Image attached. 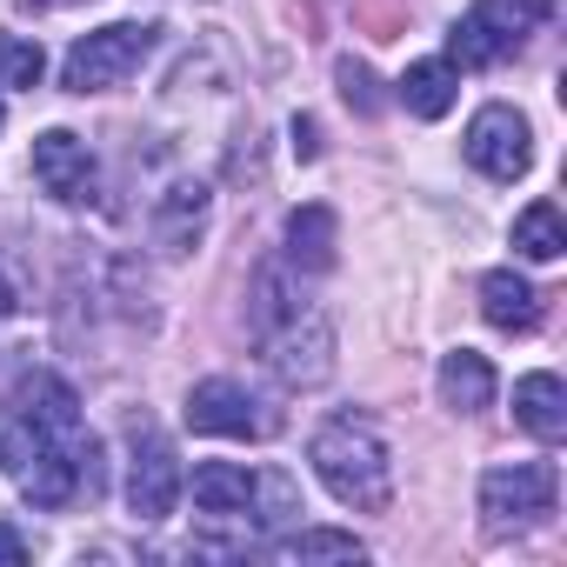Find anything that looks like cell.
<instances>
[{
  "label": "cell",
  "instance_id": "obj_1",
  "mask_svg": "<svg viewBox=\"0 0 567 567\" xmlns=\"http://www.w3.org/2000/svg\"><path fill=\"white\" fill-rule=\"evenodd\" d=\"M8 408H14L8 414V467H14V481L34 507L54 514V507L81 501V487L87 494L101 487V467H94L101 447H94V434L81 421V401L61 374H48V368L21 374Z\"/></svg>",
  "mask_w": 567,
  "mask_h": 567
},
{
  "label": "cell",
  "instance_id": "obj_2",
  "mask_svg": "<svg viewBox=\"0 0 567 567\" xmlns=\"http://www.w3.org/2000/svg\"><path fill=\"white\" fill-rule=\"evenodd\" d=\"M254 341L267 354V368L288 381V388H321L334 374V321L321 301L301 295V280L288 260H267L254 267V301H247Z\"/></svg>",
  "mask_w": 567,
  "mask_h": 567
},
{
  "label": "cell",
  "instance_id": "obj_3",
  "mask_svg": "<svg viewBox=\"0 0 567 567\" xmlns=\"http://www.w3.org/2000/svg\"><path fill=\"white\" fill-rule=\"evenodd\" d=\"M308 461L321 474V487L354 507V514H381L394 501V461H388V441L368 414H334L315 427L308 441Z\"/></svg>",
  "mask_w": 567,
  "mask_h": 567
},
{
  "label": "cell",
  "instance_id": "obj_4",
  "mask_svg": "<svg viewBox=\"0 0 567 567\" xmlns=\"http://www.w3.org/2000/svg\"><path fill=\"white\" fill-rule=\"evenodd\" d=\"M554 21V0H474L447 34V68H501L534 28Z\"/></svg>",
  "mask_w": 567,
  "mask_h": 567
},
{
  "label": "cell",
  "instance_id": "obj_5",
  "mask_svg": "<svg viewBox=\"0 0 567 567\" xmlns=\"http://www.w3.org/2000/svg\"><path fill=\"white\" fill-rule=\"evenodd\" d=\"M161 48V28L154 21H114V28H94L68 48L61 61V87L68 94H107L121 87L127 74H141V61Z\"/></svg>",
  "mask_w": 567,
  "mask_h": 567
},
{
  "label": "cell",
  "instance_id": "obj_6",
  "mask_svg": "<svg viewBox=\"0 0 567 567\" xmlns=\"http://www.w3.org/2000/svg\"><path fill=\"white\" fill-rule=\"evenodd\" d=\"M554 494H560V474L554 461H514V467H487L481 474V527L494 540L507 534H527L554 514Z\"/></svg>",
  "mask_w": 567,
  "mask_h": 567
},
{
  "label": "cell",
  "instance_id": "obj_7",
  "mask_svg": "<svg viewBox=\"0 0 567 567\" xmlns=\"http://www.w3.org/2000/svg\"><path fill=\"white\" fill-rule=\"evenodd\" d=\"M461 147H467V167L487 174V181H501V187L534 167V134H527V121H520L514 107H501V101L467 121V141H461Z\"/></svg>",
  "mask_w": 567,
  "mask_h": 567
},
{
  "label": "cell",
  "instance_id": "obj_8",
  "mask_svg": "<svg viewBox=\"0 0 567 567\" xmlns=\"http://www.w3.org/2000/svg\"><path fill=\"white\" fill-rule=\"evenodd\" d=\"M207 220H214V187L194 181V174L167 181V187L154 194V207H147V234H154V247L174 254V260L207 240Z\"/></svg>",
  "mask_w": 567,
  "mask_h": 567
},
{
  "label": "cell",
  "instance_id": "obj_9",
  "mask_svg": "<svg viewBox=\"0 0 567 567\" xmlns=\"http://www.w3.org/2000/svg\"><path fill=\"white\" fill-rule=\"evenodd\" d=\"M181 487H187V474H181L167 434L134 427V461H127V507H134V520H167Z\"/></svg>",
  "mask_w": 567,
  "mask_h": 567
},
{
  "label": "cell",
  "instance_id": "obj_10",
  "mask_svg": "<svg viewBox=\"0 0 567 567\" xmlns=\"http://www.w3.org/2000/svg\"><path fill=\"white\" fill-rule=\"evenodd\" d=\"M187 427L220 434V441H260V434H274V414H260V401L240 381H200L187 394Z\"/></svg>",
  "mask_w": 567,
  "mask_h": 567
},
{
  "label": "cell",
  "instance_id": "obj_11",
  "mask_svg": "<svg viewBox=\"0 0 567 567\" xmlns=\"http://www.w3.org/2000/svg\"><path fill=\"white\" fill-rule=\"evenodd\" d=\"M34 181L61 200V207H81V200H94V181H101V167H94V147L81 141V134H68V127H48L41 141H34Z\"/></svg>",
  "mask_w": 567,
  "mask_h": 567
},
{
  "label": "cell",
  "instance_id": "obj_12",
  "mask_svg": "<svg viewBox=\"0 0 567 567\" xmlns=\"http://www.w3.org/2000/svg\"><path fill=\"white\" fill-rule=\"evenodd\" d=\"M194 507L207 520H254L260 507V474L234 467V461H200L194 467Z\"/></svg>",
  "mask_w": 567,
  "mask_h": 567
},
{
  "label": "cell",
  "instance_id": "obj_13",
  "mask_svg": "<svg viewBox=\"0 0 567 567\" xmlns=\"http://www.w3.org/2000/svg\"><path fill=\"white\" fill-rule=\"evenodd\" d=\"M334 247H341V220H334V207L308 200V207L288 214V247H280V260H288L295 274H328V267H334Z\"/></svg>",
  "mask_w": 567,
  "mask_h": 567
},
{
  "label": "cell",
  "instance_id": "obj_14",
  "mask_svg": "<svg viewBox=\"0 0 567 567\" xmlns=\"http://www.w3.org/2000/svg\"><path fill=\"white\" fill-rule=\"evenodd\" d=\"M514 421H520L540 447L567 441V388H560L554 374H520V381H514Z\"/></svg>",
  "mask_w": 567,
  "mask_h": 567
},
{
  "label": "cell",
  "instance_id": "obj_15",
  "mask_svg": "<svg viewBox=\"0 0 567 567\" xmlns=\"http://www.w3.org/2000/svg\"><path fill=\"white\" fill-rule=\"evenodd\" d=\"M481 315H487V328H501V334H527V328H540V295L527 288L514 267H494V274L481 280Z\"/></svg>",
  "mask_w": 567,
  "mask_h": 567
},
{
  "label": "cell",
  "instance_id": "obj_16",
  "mask_svg": "<svg viewBox=\"0 0 567 567\" xmlns=\"http://www.w3.org/2000/svg\"><path fill=\"white\" fill-rule=\"evenodd\" d=\"M441 401H447L454 414H481V408L494 401V368H487V354H474V348L441 354Z\"/></svg>",
  "mask_w": 567,
  "mask_h": 567
},
{
  "label": "cell",
  "instance_id": "obj_17",
  "mask_svg": "<svg viewBox=\"0 0 567 567\" xmlns=\"http://www.w3.org/2000/svg\"><path fill=\"white\" fill-rule=\"evenodd\" d=\"M454 68L447 61H414L408 74H401V107L414 114V121H441L447 107H454Z\"/></svg>",
  "mask_w": 567,
  "mask_h": 567
},
{
  "label": "cell",
  "instance_id": "obj_18",
  "mask_svg": "<svg viewBox=\"0 0 567 567\" xmlns=\"http://www.w3.org/2000/svg\"><path fill=\"white\" fill-rule=\"evenodd\" d=\"M514 254L520 260H560L567 254V220H560L554 200H527L514 214Z\"/></svg>",
  "mask_w": 567,
  "mask_h": 567
},
{
  "label": "cell",
  "instance_id": "obj_19",
  "mask_svg": "<svg viewBox=\"0 0 567 567\" xmlns=\"http://www.w3.org/2000/svg\"><path fill=\"white\" fill-rule=\"evenodd\" d=\"M274 554H280V560H361L368 547H361L354 534H341V527H301V534H288V540H274Z\"/></svg>",
  "mask_w": 567,
  "mask_h": 567
},
{
  "label": "cell",
  "instance_id": "obj_20",
  "mask_svg": "<svg viewBox=\"0 0 567 567\" xmlns=\"http://www.w3.org/2000/svg\"><path fill=\"white\" fill-rule=\"evenodd\" d=\"M41 74H48L41 41H28V34H0V87H41Z\"/></svg>",
  "mask_w": 567,
  "mask_h": 567
},
{
  "label": "cell",
  "instance_id": "obj_21",
  "mask_svg": "<svg viewBox=\"0 0 567 567\" xmlns=\"http://www.w3.org/2000/svg\"><path fill=\"white\" fill-rule=\"evenodd\" d=\"M334 81H341V101H348L354 114H381V94H374V68H368V61H341Z\"/></svg>",
  "mask_w": 567,
  "mask_h": 567
},
{
  "label": "cell",
  "instance_id": "obj_22",
  "mask_svg": "<svg viewBox=\"0 0 567 567\" xmlns=\"http://www.w3.org/2000/svg\"><path fill=\"white\" fill-rule=\"evenodd\" d=\"M295 154H301V161H315V154H321V127H315L308 114H295Z\"/></svg>",
  "mask_w": 567,
  "mask_h": 567
},
{
  "label": "cell",
  "instance_id": "obj_23",
  "mask_svg": "<svg viewBox=\"0 0 567 567\" xmlns=\"http://www.w3.org/2000/svg\"><path fill=\"white\" fill-rule=\"evenodd\" d=\"M21 560H28V540H21L8 520H0V567H21Z\"/></svg>",
  "mask_w": 567,
  "mask_h": 567
},
{
  "label": "cell",
  "instance_id": "obj_24",
  "mask_svg": "<svg viewBox=\"0 0 567 567\" xmlns=\"http://www.w3.org/2000/svg\"><path fill=\"white\" fill-rule=\"evenodd\" d=\"M21 308V288H14V280H0V315H14Z\"/></svg>",
  "mask_w": 567,
  "mask_h": 567
},
{
  "label": "cell",
  "instance_id": "obj_25",
  "mask_svg": "<svg viewBox=\"0 0 567 567\" xmlns=\"http://www.w3.org/2000/svg\"><path fill=\"white\" fill-rule=\"evenodd\" d=\"M28 8H74V0H28Z\"/></svg>",
  "mask_w": 567,
  "mask_h": 567
}]
</instances>
